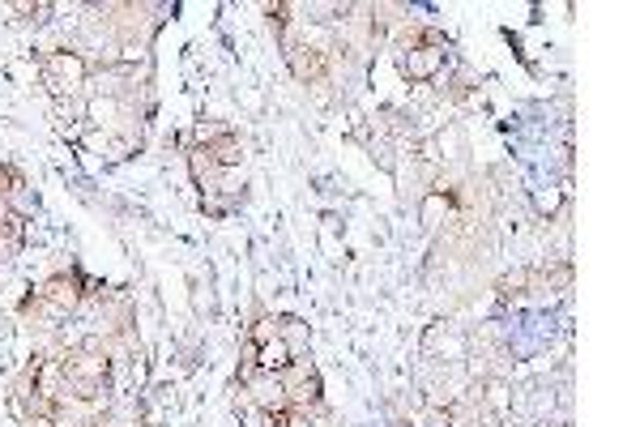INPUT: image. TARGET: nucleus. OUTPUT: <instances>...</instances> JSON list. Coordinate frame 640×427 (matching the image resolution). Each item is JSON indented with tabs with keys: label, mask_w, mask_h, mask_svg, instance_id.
<instances>
[{
	"label": "nucleus",
	"mask_w": 640,
	"mask_h": 427,
	"mask_svg": "<svg viewBox=\"0 0 640 427\" xmlns=\"http://www.w3.org/2000/svg\"><path fill=\"white\" fill-rule=\"evenodd\" d=\"M82 278H73V274H56V278H47L43 287L26 299V312L35 308L43 316H52V321H60V316H69L77 304H82Z\"/></svg>",
	"instance_id": "nucleus-1"
},
{
	"label": "nucleus",
	"mask_w": 640,
	"mask_h": 427,
	"mask_svg": "<svg viewBox=\"0 0 640 427\" xmlns=\"http://www.w3.org/2000/svg\"><path fill=\"white\" fill-rule=\"evenodd\" d=\"M43 82L56 99H77L86 86V60L77 52H47L43 56Z\"/></svg>",
	"instance_id": "nucleus-2"
},
{
	"label": "nucleus",
	"mask_w": 640,
	"mask_h": 427,
	"mask_svg": "<svg viewBox=\"0 0 640 427\" xmlns=\"http://www.w3.org/2000/svg\"><path fill=\"white\" fill-rule=\"evenodd\" d=\"M440 65H444V47H410L402 56V73L410 82H431L440 73Z\"/></svg>",
	"instance_id": "nucleus-3"
},
{
	"label": "nucleus",
	"mask_w": 640,
	"mask_h": 427,
	"mask_svg": "<svg viewBox=\"0 0 640 427\" xmlns=\"http://www.w3.org/2000/svg\"><path fill=\"white\" fill-rule=\"evenodd\" d=\"M286 65H291V73L308 86H320V77H325V56H320L316 47H286Z\"/></svg>",
	"instance_id": "nucleus-4"
},
{
	"label": "nucleus",
	"mask_w": 640,
	"mask_h": 427,
	"mask_svg": "<svg viewBox=\"0 0 640 427\" xmlns=\"http://www.w3.org/2000/svg\"><path fill=\"white\" fill-rule=\"evenodd\" d=\"M22 244H26V218L5 210V218H0V265H9L18 257Z\"/></svg>",
	"instance_id": "nucleus-5"
},
{
	"label": "nucleus",
	"mask_w": 640,
	"mask_h": 427,
	"mask_svg": "<svg viewBox=\"0 0 640 427\" xmlns=\"http://www.w3.org/2000/svg\"><path fill=\"white\" fill-rule=\"evenodd\" d=\"M205 154H210L214 158V167L218 171H227V167H239V163H244V146H239V137L227 129V133H218L214 141H210V146H201Z\"/></svg>",
	"instance_id": "nucleus-6"
},
{
	"label": "nucleus",
	"mask_w": 640,
	"mask_h": 427,
	"mask_svg": "<svg viewBox=\"0 0 640 427\" xmlns=\"http://www.w3.org/2000/svg\"><path fill=\"white\" fill-rule=\"evenodd\" d=\"M291 346H286L282 338H274V342H265V346H256V368H261V372H286V368H291Z\"/></svg>",
	"instance_id": "nucleus-7"
},
{
	"label": "nucleus",
	"mask_w": 640,
	"mask_h": 427,
	"mask_svg": "<svg viewBox=\"0 0 640 427\" xmlns=\"http://www.w3.org/2000/svg\"><path fill=\"white\" fill-rule=\"evenodd\" d=\"M278 338L291 346V355H303V346H308V325H303L299 316H278Z\"/></svg>",
	"instance_id": "nucleus-8"
},
{
	"label": "nucleus",
	"mask_w": 640,
	"mask_h": 427,
	"mask_svg": "<svg viewBox=\"0 0 640 427\" xmlns=\"http://www.w3.org/2000/svg\"><path fill=\"white\" fill-rule=\"evenodd\" d=\"M5 210H9V214H18V218H35L39 201H35V193H30V184H26V180L13 184V193L5 197Z\"/></svg>",
	"instance_id": "nucleus-9"
},
{
	"label": "nucleus",
	"mask_w": 640,
	"mask_h": 427,
	"mask_svg": "<svg viewBox=\"0 0 640 427\" xmlns=\"http://www.w3.org/2000/svg\"><path fill=\"white\" fill-rule=\"evenodd\" d=\"M274 338H278V321H274V316H261V321L248 329V342L252 346H265V342H274Z\"/></svg>",
	"instance_id": "nucleus-10"
},
{
	"label": "nucleus",
	"mask_w": 640,
	"mask_h": 427,
	"mask_svg": "<svg viewBox=\"0 0 640 427\" xmlns=\"http://www.w3.org/2000/svg\"><path fill=\"white\" fill-rule=\"evenodd\" d=\"M555 201L559 193H538V210H555Z\"/></svg>",
	"instance_id": "nucleus-11"
}]
</instances>
